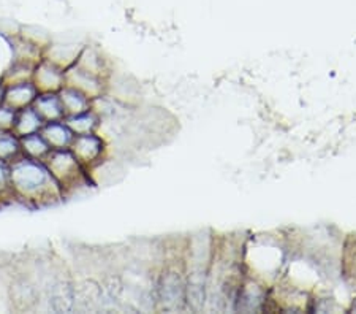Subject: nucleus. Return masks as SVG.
<instances>
[{"instance_id": "obj_6", "label": "nucleus", "mask_w": 356, "mask_h": 314, "mask_svg": "<svg viewBox=\"0 0 356 314\" xmlns=\"http://www.w3.org/2000/svg\"><path fill=\"white\" fill-rule=\"evenodd\" d=\"M38 89L32 81H22L16 84L5 86V95L3 104L13 108V110L19 111L22 108L32 107L33 100L37 99Z\"/></svg>"}, {"instance_id": "obj_3", "label": "nucleus", "mask_w": 356, "mask_h": 314, "mask_svg": "<svg viewBox=\"0 0 356 314\" xmlns=\"http://www.w3.org/2000/svg\"><path fill=\"white\" fill-rule=\"evenodd\" d=\"M68 150L73 152V156L78 159V162L86 170H89L95 167L97 164H100L103 151H105V143H103L102 136H99L95 132L74 135Z\"/></svg>"}, {"instance_id": "obj_4", "label": "nucleus", "mask_w": 356, "mask_h": 314, "mask_svg": "<svg viewBox=\"0 0 356 314\" xmlns=\"http://www.w3.org/2000/svg\"><path fill=\"white\" fill-rule=\"evenodd\" d=\"M32 83L35 84L38 93H59L65 86V70L43 57L33 67Z\"/></svg>"}, {"instance_id": "obj_7", "label": "nucleus", "mask_w": 356, "mask_h": 314, "mask_svg": "<svg viewBox=\"0 0 356 314\" xmlns=\"http://www.w3.org/2000/svg\"><path fill=\"white\" fill-rule=\"evenodd\" d=\"M40 134L43 135L51 150H68L74 139V134L65 124L64 119L62 121L44 123Z\"/></svg>"}, {"instance_id": "obj_14", "label": "nucleus", "mask_w": 356, "mask_h": 314, "mask_svg": "<svg viewBox=\"0 0 356 314\" xmlns=\"http://www.w3.org/2000/svg\"><path fill=\"white\" fill-rule=\"evenodd\" d=\"M342 272L347 281L356 285V237L352 235L343 246L342 254Z\"/></svg>"}, {"instance_id": "obj_12", "label": "nucleus", "mask_w": 356, "mask_h": 314, "mask_svg": "<svg viewBox=\"0 0 356 314\" xmlns=\"http://www.w3.org/2000/svg\"><path fill=\"white\" fill-rule=\"evenodd\" d=\"M64 121L74 135H83L95 132L97 125H99V116L89 110L81 114H74V116H67L64 118Z\"/></svg>"}, {"instance_id": "obj_1", "label": "nucleus", "mask_w": 356, "mask_h": 314, "mask_svg": "<svg viewBox=\"0 0 356 314\" xmlns=\"http://www.w3.org/2000/svg\"><path fill=\"white\" fill-rule=\"evenodd\" d=\"M8 167L13 198L33 207L53 205L57 200L64 198L59 182L54 180L43 161L21 154L8 164Z\"/></svg>"}, {"instance_id": "obj_5", "label": "nucleus", "mask_w": 356, "mask_h": 314, "mask_svg": "<svg viewBox=\"0 0 356 314\" xmlns=\"http://www.w3.org/2000/svg\"><path fill=\"white\" fill-rule=\"evenodd\" d=\"M65 86H70V88L79 91V93L88 95L90 100H95L102 97L103 78L73 64L65 68Z\"/></svg>"}, {"instance_id": "obj_17", "label": "nucleus", "mask_w": 356, "mask_h": 314, "mask_svg": "<svg viewBox=\"0 0 356 314\" xmlns=\"http://www.w3.org/2000/svg\"><path fill=\"white\" fill-rule=\"evenodd\" d=\"M3 95H5V84L2 83V79H0V105L3 104Z\"/></svg>"}, {"instance_id": "obj_11", "label": "nucleus", "mask_w": 356, "mask_h": 314, "mask_svg": "<svg viewBox=\"0 0 356 314\" xmlns=\"http://www.w3.org/2000/svg\"><path fill=\"white\" fill-rule=\"evenodd\" d=\"M19 143H21V154H24V156L32 157V159H38V161H43L51 151L49 145L46 143L43 135L40 132L21 136Z\"/></svg>"}, {"instance_id": "obj_9", "label": "nucleus", "mask_w": 356, "mask_h": 314, "mask_svg": "<svg viewBox=\"0 0 356 314\" xmlns=\"http://www.w3.org/2000/svg\"><path fill=\"white\" fill-rule=\"evenodd\" d=\"M62 107H64L65 118L67 116H74V114H81L90 110L92 100L88 95H84L79 91L70 88V86H64L59 93Z\"/></svg>"}, {"instance_id": "obj_15", "label": "nucleus", "mask_w": 356, "mask_h": 314, "mask_svg": "<svg viewBox=\"0 0 356 314\" xmlns=\"http://www.w3.org/2000/svg\"><path fill=\"white\" fill-rule=\"evenodd\" d=\"M0 198H13L10 186V167L3 161H0Z\"/></svg>"}, {"instance_id": "obj_16", "label": "nucleus", "mask_w": 356, "mask_h": 314, "mask_svg": "<svg viewBox=\"0 0 356 314\" xmlns=\"http://www.w3.org/2000/svg\"><path fill=\"white\" fill-rule=\"evenodd\" d=\"M16 110L7 107L5 104L0 105V130H13L16 121Z\"/></svg>"}, {"instance_id": "obj_10", "label": "nucleus", "mask_w": 356, "mask_h": 314, "mask_svg": "<svg viewBox=\"0 0 356 314\" xmlns=\"http://www.w3.org/2000/svg\"><path fill=\"white\" fill-rule=\"evenodd\" d=\"M44 121L40 118V114L35 111L33 107L22 108L18 113H16V121L13 125V132L16 136H26L31 134H37L42 130Z\"/></svg>"}, {"instance_id": "obj_2", "label": "nucleus", "mask_w": 356, "mask_h": 314, "mask_svg": "<svg viewBox=\"0 0 356 314\" xmlns=\"http://www.w3.org/2000/svg\"><path fill=\"white\" fill-rule=\"evenodd\" d=\"M46 167L54 176V180L59 182L64 197L70 191H74L78 186H83L88 182L86 178V170L78 159L73 156L70 150H51L48 156L43 159Z\"/></svg>"}, {"instance_id": "obj_8", "label": "nucleus", "mask_w": 356, "mask_h": 314, "mask_svg": "<svg viewBox=\"0 0 356 314\" xmlns=\"http://www.w3.org/2000/svg\"><path fill=\"white\" fill-rule=\"evenodd\" d=\"M32 107L35 108V111L44 123L62 121L65 118L64 107H62L60 97L57 93H38Z\"/></svg>"}, {"instance_id": "obj_13", "label": "nucleus", "mask_w": 356, "mask_h": 314, "mask_svg": "<svg viewBox=\"0 0 356 314\" xmlns=\"http://www.w3.org/2000/svg\"><path fill=\"white\" fill-rule=\"evenodd\" d=\"M18 156H21L19 136L11 130H0V161L10 164Z\"/></svg>"}]
</instances>
